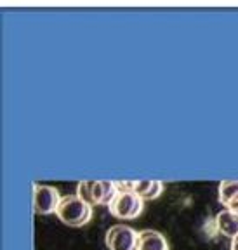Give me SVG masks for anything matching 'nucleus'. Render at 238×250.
<instances>
[{
	"mask_svg": "<svg viewBox=\"0 0 238 250\" xmlns=\"http://www.w3.org/2000/svg\"><path fill=\"white\" fill-rule=\"evenodd\" d=\"M130 189L137 193L143 198H156L164 189V183L158 179H143V181H130Z\"/></svg>",
	"mask_w": 238,
	"mask_h": 250,
	"instance_id": "6e6552de",
	"label": "nucleus"
},
{
	"mask_svg": "<svg viewBox=\"0 0 238 250\" xmlns=\"http://www.w3.org/2000/svg\"><path fill=\"white\" fill-rule=\"evenodd\" d=\"M56 215L68 226H82L92 217V205L78 195H66L63 196Z\"/></svg>",
	"mask_w": 238,
	"mask_h": 250,
	"instance_id": "f257e3e1",
	"label": "nucleus"
},
{
	"mask_svg": "<svg viewBox=\"0 0 238 250\" xmlns=\"http://www.w3.org/2000/svg\"><path fill=\"white\" fill-rule=\"evenodd\" d=\"M118 191L115 181H80L77 195L90 205H109Z\"/></svg>",
	"mask_w": 238,
	"mask_h": 250,
	"instance_id": "f03ea898",
	"label": "nucleus"
},
{
	"mask_svg": "<svg viewBox=\"0 0 238 250\" xmlns=\"http://www.w3.org/2000/svg\"><path fill=\"white\" fill-rule=\"evenodd\" d=\"M238 200V181L228 179V181H221L219 184V202L231 207L235 202Z\"/></svg>",
	"mask_w": 238,
	"mask_h": 250,
	"instance_id": "1a4fd4ad",
	"label": "nucleus"
},
{
	"mask_svg": "<svg viewBox=\"0 0 238 250\" xmlns=\"http://www.w3.org/2000/svg\"><path fill=\"white\" fill-rule=\"evenodd\" d=\"M216 226L226 236H237L238 234V212L226 207L216 215Z\"/></svg>",
	"mask_w": 238,
	"mask_h": 250,
	"instance_id": "0eeeda50",
	"label": "nucleus"
},
{
	"mask_svg": "<svg viewBox=\"0 0 238 250\" xmlns=\"http://www.w3.org/2000/svg\"><path fill=\"white\" fill-rule=\"evenodd\" d=\"M63 196L52 184H33V208L39 214H52L58 210Z\"/></svg>",
	"mask_w": 238,
	"mask_h": 250,
	"instance_id": "39448f33",
	"label": "nucleus"
},
{
	"mask_svg": "<svg viewBox=\"0 0 238 250\" xmlns=\"http://www.w3.org/2000/svg\"><path fill=\"white\" fill-rule=\"evenodd\" d=\"M231 250H238V234L231 238Z\"/></svg>",
	"mask_w": 238,
	"mask_h": 250,
	"instance_id": "9d476101",
	"label": "nucleus"
},
{
	"mask_svg": "<svg viewBox=\"0 0 238 250\" xmlns=\"http://www.w3.org/2000/svg\"><path fill=\"white\" fill-rule=\"evenodd\" d=\"M105 240L109 250H137L139 233L129 224H115L106 231Z\"/></svg>",
	"mask_w": 238,
	"mask_h": 250,
	"instance_id": "20e7f679",
	"label": "nucleus"
},
{
	"mask_svg": "<svg viewBox=\"0 0 238 250\" xmlns=\"http://www.w3.org/2000/svg\"><path fill=\"white\" fill-rule=\"evenodd\" d=\"M230 208H233V210H235V212H238V200H237V202H235V203H233V205H231V207H230Z\"/></svg>",
	"mask_w": 238,
	"mask_h": 250,
	"instance_id": "9b49d317",
	"label": "nucleus"
},
{
	"mask_svg": "<svg viewBox=\"0 0 238 250\" xmlns=\"http://www.w3.org/2000/svg\"><path fill=\"white\" fill-rule=\"evenodd\" d=\"M137 250H169V242L160 231L143 229L139 231Z\"/></svg>",
	"mask_w": 238,
	"mask_h": 250,
	"instance_id": "423d86ee",
	"label": "nucleus"
},
{
	"mask_svg": "<svg viewBox=\"0 0 238 250\" xmlns=\"http://www.w3.org/2000/svg\"><path fill=\"white\" fill-rule=\"evenodd\" d=\"M145 198L137 195L134 189H124L118 188L117 195L108 205L109 212L120 219H134L143 212Z\"/></svg>",
	"mask_w": 238,
	"mask_h": 250,
	"instance_id": "7ed1b4c3",
	"label": "nucleus"
}]
</instances>
